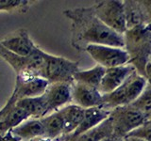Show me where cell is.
Here are the masks:
<instances>
[{"instance_id": "cell-4", "label": "cell", "mask_w": 151, "mask_h": 141, "mask_svg": "<svg viewBox=\"0 0 151 141\" xmlns=\"http://www.w3.org/2000/svg\"><path fill=\"white\" fill-rule=\"evenodd\" d=\"M78 62L45 52L40 76L51 83H72L78 72Z\"/></svg>"}, {"instance_id": "cell-21", "label": "cell", "mask_w": 151, "mask_h": 141, "mask_svg": "<svg viewBox=\"0 0 151 141\" xmlns=\"http://www.w3.org/2000/svg\"><path fill=\"white\" fill-rule=\"evenodd\" d=\"M124 8L127 29L142 25H149L146 23L139 1H124Z\"/></svg>"}, {"instance_id": "cell-3", "label": "cell", "mask_w": 151, "mask_h": 141, "mask_svg": "<svg viewBox=\"0 0 151 141\" xmlns=\"http://www.w3.org/2000/svg\"><path fill=\"white\" fill-rule=\"evenodd\" d=\"M147 84L146 78L136 70L114 91L104 95L102 107L111 111L116 107L131 105L145 90Z\"/></svg>"}, {"instance_id": "cell-11", "label": "cell", "mask_w": 151, "mask_h": 141, "mask_svg": "<svg viewBox=\"0 0 151 141\" xmlns=\"http://www.w3.org/2000/svg\"><path fill=\"white\" fill-rule=\"evenodd\" d=\"M0 44L9 52L21 56H30L39 48L30 39L29 34L25 28L9 34L0 41Z\"/></svg>"}, {"instance_id": "cell-18", "label": "cell", "mask_w": 151, "mask_h": 141, "mask_svg": "<svg viewBox=\"0 0 151 141\" xmlns=\"http://www.w3.org/2000/svg\"><path fill=\"white\" fill-rule=\"evenodd\" d=\"M45 128V138L57 139L64 135V123L59 111L40 119Z\"/></svg>"}, {"instance_id": "cell-23", "label": "cell", "mask_w": 151, "mask_h": 141, "mask_svg": "<svg viewBox=\"0 0 151 141\" xmlns=\"http://www.w3.org/2000/svg\"><path fill=\"white\" fill-rule=\"evenodd\" d=\"M30 1L27 0H0V11L27 12Z\"/></svg>"}, {"instance_id": "cell-8", "label": "cell", "mask_w": 151, "mask_h": 141, "mask_svg": "<svg viewBox=\"0 0 151 141\" xmlns=\"http://www.w3.org/2000/svg\"><path fill=\"white\" fill-rule=\"evenodd\" d=\"M96 62L105 69L114 68L129 63V56L125 48L108 45L91 44L84 50Z\"/></svg>"}, {"instance_id": "cell-27", "label": "cell", "mask_w": 151, "mask_h": 141, "mask_svg": "<svg viewBox=\"0 0 151 141\" xmlns=\"http://www.w3.org/2000/svg\"><path fill=\"white\" fill-rule=\"evenodd\" d=\"M99 141H124V138L118 137V136H116L114 135H111L105 136V137L101 138Z\"/></svg>"}, {"instance_id": "cell-19", "label": "cell", "mask_w": 151, "mask_h": 141, "mask_svg": "<svg viewBox=\"0 0 151 141\" xmlns=\"http://www.w3.org/2000/svg\"><path fill=\"white\" fill-rule=\"evenodd\" d=\"M16 105L27 112L30 119H42L49 115L42 95L36 98L22 99L16 102Z\"/></svg>"}, {"instance_id": "cell-17", "label": "cell", "mask_w": 151, "mask_h": 141, "mask_svg": "<svg viewBox=\"0 0 151 141\" xmlns=\"http://www.w3.org/2000/svg\"><path fill=\"white\" fill-rule=\"evenodd\" d=\"M12 134L16 138L30 140L37 137H45V128L40 119H28L15 127Z\"/></svg>"}, {"instance_id": "cell-10", "label": "cell", "mask_w": 151, "mask_h": 141, "mask_svg": "<svg viewBox=\"0 0 151 141\" xmlns=\"http://www.w3.org/2000/svg\"><path fill=\"white\" fill-rule=\"evenodd\" d=\"M48 114L59 111L72 103L71 83H51L42 94Z\"/></svg>"}, {"instance_id": "cell-14", "label": "cell", "mask_w": 151, "mask_h": 141, "mask_svg": "<svg viewBox=\"0 0 151 141\" xmlns=\"http://www.w3.org/2000/svg\"><path fill=\"white\" fill-rule=\"evenodd\" d=\"M72 87V103L87 109L91 107L102 106L104 96L98 88L89 87L87 85L73 81Z\"/></svg>"}, {"instance_id": "cell-16", "label": "cell", "mask_w": 151, "mask_h": 141, "mask_svg": "<svg viewBox=\"0 0 151 141\" xmlns=\"http://www.w3.org/2000/svg\"><path fill=\"white\" fill-rule=\"evenodd\" d=\"M59 112L63 120L64 135H70L81 123L85 109L74 103H70L60 109Z\"/></svg>"}, {"instance_id": "cell-1", "label": "cell", "mask_w": 151, "mask_h": 141, "mask_svg": "<svg viewBox=\"0 0 151 141\" xmlns=\"http://www.w3.org/2000/svg\"><path fill=\"white\" fill-rule=\"evenodd\" d=\"M63 14L72 22V46L84 51L88 45L98 44L125 48L124 35L107 26L94 14L93 7L66 9Z\"/></svg>"}, {"instance_id": "cell-24", "label": "cell", "mask_w": 151, "mask_h": 141, "mask_svg": "<svg viewBox=\"0 0 151 141\" xmlns=\"http://www.w3.org/2000/svg\"><path fill=\"white\" fill-rule=\"evenodd\" d=\"M127 136H133L145 141H151V120H147L138 128H136Z\"/></svg>"}, {"instance_id": "cell-25", "label": "cell", "mask_w": 151, "mask_h": 141, "mask_svg": "<svg viewBox=\"0 0 151 141\" xmlns=\"http://www.w3.org/2000/svg\"><path fill=\"white\" fill-rule=\"evenodd\" d=\"M139 3L145 14L146 23L151 24V0L149 1H139Z\"/></svg>"}, {"instance_id": "cell-28", "label": "cell", "mask_w": 151, "mask_h": 141, "mask_svg": "<svg viewBox=\"0 0 151 141\" xmlns=\"http://www.w3.org/2000/svg\"><path fill=\"white\" fill-rule=\"evenodd\" d=\"M124 141H145V140L133 137V136H126V137H124Z\"/></svg>"}, {"instance_id": "cell-26", "label": "cell", "mask_w": 151, "mask_h": 141, "mask_svg": "<svg viewBox=\"0 0 151 141\" xmlns=\"http://www.w3.org/2000/svg\"><path fill=\"white\" fill-rule=\"evenodd\" d=\"M145 77L147 80V83L148 85L151 87V61L147 63L145 70Z\"/></svg>"}, {"instance_id": "cell-9", "label": "cell", "mask_w": 151, "mask_h": 141, "mask_svg": "<svg viewBox=\"0 0 151 141\" xmlns=\"http://www.w3.org/2000/svg\"><path fill=\"white\" fill-rule=\"evenodd\" d=\"M49 82L40 76H16L15 87L11 98L17 102L22 99L36 98L44 94Z\"/></svg>"}, {"instance_id": "cell-2", "label": "cell", "mask_w": 151, "mask_h": 141, "mask_svg": "<svg viewBox=\"0 0 151 141\" xmlns=\"http://www.w3.org/2000/svg\"><path fill=\"white\" fill-rule=\"evenodd\" d=\"M125 50L129 56V63L141 75L151 61V24L127 29L124 34Z\"/></svg>"}, {"instance_id": "cell-5", "label": "cell", "mask_w": 151, "mask_h": 141, "mask_svg": "<svg viewBox=\"0 0 151 141\" xmlns=\"http://www.w3.org/2000/svg\"><path fill=\"white\" fill-rule=\"evenodd\" d=\"M45 51L38 48L30 56H21L9 52L0 44V58L14 70L16 76H40Z\"/></svg>"}, {"instance_id": "cell-15", "label": "cell", "mask_w": 151, "mask_h": 141, "mask_svg": "<svg viewBox=\"0 0 151 141\" xmlns=\"http://www.w3.org/2000/svg\"><path fill=\"white\" fill-rule=\"evenodd\" d=\"M111 115V111L105 109L102 106H96V107H91L85 109L84 117L76 131L72 135H68L69 138H74L77 136L86 133L88 131H91L93 128H96L98 125L103 123L106 120L109 119Z\"/></svg>"}, {"instance_id": "cell-6", "label": "cell", "mask_w": 151, "mask_h": 141, "mask_svg": "<svg viewBox=\"0 0 151 141\" xmlns=\"http://www.w3.org/2000/svg\"><path fill=\"white\" fill-rule=\"evenodd\" d=\"M110 120L112 127V134L118 137L124 138L138 128L148 119L131 105L119 106L111 111Z\"/></svg>"}, {"instance_id": "cell-7", "label": "cell", "mask_w": 151, "mask_h": 141, "mask_svg": "<svg viewBox=\"0 0 151 141\" xmlns=\"http://www.w3.org/2000/svg\"><path fill=\"white\" fill-rule=\"evenodd\" d=\"M92 7L94 14L107 26L119 34H125L127 28L124 2L117 0H107L98 2Z\"/></svg>"}, {"instance_id": "cell-22", "label": "cell", "mask_w": 151, "mask_h": 141, "mask_svg": "<svg viewBox=\"0 0 151 141\" xmlns=\"http://www.w3.org/2000/svg\"><path fill=\"white\" fill-rule=\"evenodd\" d=\"M131 105L149 119L151 116V87L148 84L141 95L131 103Z\"/></svg>"}, {"instance_id": "cell-29", "label": "cell", "mask_w": 151, "mask_h": 141, "mask_svg": "<svg viewBox=\"0 0 151 141\" xmlns=\"http://www.w3.org/2000/svg\"><path fill=\"white\" fill-rule=\"evenodd\" d=\"M148 120H151V116L149 117V119H148Z\"/></svg>"}, {"instance_id": "cell-13", "label": "cell", "mask_w": 151, "mask_h": 141, "mask_svg": "<svg viewBox=\"0 0 151 141\" xmlns=\"http://www.w3.org/2000/svg\"><path fill=\"white\" fill-rule=\"evenodd\" d=\"M134 72H136V69L130 63L106 69L98 90L103 96L108 95L119 88Z\"/></svg>"}, {"instance_id": "cell-20", "label": "cell", "mask_w": 151, "mask_h": 141, "mask_svg": "<svg viewBox=\"0 0 151 141\" xmlns=\"http://www.w3.org/2000/svg\"><path fill=\"white\" fill-rule=\"evenodd\" d=\"M105 72L106 69L97 64L89 70H78L74 75V81L87 85L89 87L98 88Z\"/></svg>"}, {"instance_id": "cell-12", "label": "cell", "mask_w": 151, "mask_h": 141, "mask_svg": "<svg viewBox=\"0 0 151 141\" xmlns=\"http://www.w3.org/2000/svg\"><path fill=\"white\" fill-rule=\"evenodd\" d=\"M28 119H30V117L27 112L19 107L16 102L9 97L5 106L0 110V137H4L7 133L12 132Z\"/></svg>"}]
</instances>
